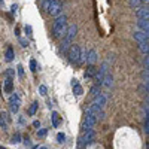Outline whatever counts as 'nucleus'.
<instances>
[{
	"label": "nucleus",
	"instance_id": "1",
	"mask_svg": "<svg viewBox=\"0 0 149 149\" xmlns=\"http://www.w3.org/2000/svg\"><path fill=\"white\" fill-rule=\"evenodd\" d=\"M76 33H78V26H76V24H72L70 27H67L66 34H64V39H63V43H61V52H63V54H67L69 48L72 46L73 39L76 37Z\"/></svg>",
	"mask_w": 149,
	"mask_h": 149
},
{
	"label": "nucleus",
	"instance_id": "2",
	"mask_svg": "<svg viewBox=\"0 0 149 149\" xmlns=\"http://www.w3.org/2000/svg\"><path fill=\"white\" fill-rule=\"evenodd\" d=\"M66 30H67V17H66V15L57 17V19H55V22H54V27H52L54 37L64 36V34H66Z\"/></svg>",
	"mask_w": 149,
	"mask_h": 149
},
{
	"label": "nucleus",
	"instance_id": "3",
	"mask_svg": "<svg viewBox=\"0 0 149 149\" xmlns=\"http://www.w3.org/2000/svg\"><path fill=\"white\" fill-rule=\"evenodd\" d=\"M79 57H81V48L78 45H72L67 51V58L72 64L79 66Z\"/></svg>",
	"mask_w": 149,
	"mask_h": 149
},
{
	"label": "nucleus",
	"instance_id": "4",
	"mask_svg": "<svg viewBox=\"0 0 149 149\" xmlns=\"http://www.w3.org/2000/svg\"><path fill=\"white\" fill-rule=\"evenodd\" d=\"M97 119H98V116L94 115V113H85V118H84V121H82V130L86 131V130L93 128V127L95 125Z\"/></svg>",
	"mask_w": 149,
	"mask_h": 149
},
{
	"label": "nucleus",
	"instance_id": "5",
	"mask_svg": "<svg viewBox=\"0 0 149 149\" xmlns=\"http://www.w3.org/2000/svg\"><path fill=\"white\" fill-rule=\"evenodd\" d=\"M48 14L51 15V17H60V15H63V3L60 2V0H54L52 5L49 6L48 9Z\"/></svg>",
	"mask_w": 149,
	"mask_h": 149
},
{
	"label": "nucleus",
	"instance_id": "6",
	"mask_svg": "<svg viewBox=\"0 0 149 149\" xmlns=\"http://www.w3.org/2000/svg\"><path fill=\"white\" fill-rule=\"evenodd\" d=\"M94 137H95V131H94L93 128H90V130L84 131V134L81 136V139L84 140L85 146H90V145L94 142Z\"/></svg>",
	"mask_w": 149,
	"mask_h": 149
},
{
	"label": "nucleus",
	"instance_id": "7",
	"mask_svg": "<svg viewBox=\"0 0 149 149\" xmlns=\"http://www.w3.org/2000/svg\"><path fill=\"white\" fill-rule=\"evenodd\" d=\"M97 51H95V49H90V51L88 52H86V58H85V61H86V63H88L90 66H94V63H95V61H97Z\"/></svg>",
	"mask_w": 149,
	"mask_h": 149
},
{
	"label": "nucleus",
	"instance_id": "8",
	"mask_svg": "<svg viewBox=\"0 0 149 149\" xmlns=\"http://www.w3.org/2000/svg\"><path fill=\"white\" fill-rule=\"evenodd\" d=\"M133 37L136 40H137L139 43H143V42H148V34L143 33V31H134L133 33Z\"/></svg>",
	"mask_w": 149,
	"mask_h": 149
},
{
	"label": "nucleus",
	"instance_id": "9",
	"mask_svg": "<svg viewBox=\"0 0 149 149\" xmlns=\"http://www.w3.org/2000/svg\"><path fill=\"white\" fill-rule=\"evenodd\" d=\"M102 85H104L107 90H110L112 86H113V76H112V73H106V76H104Z\"/></svg>",
	"mask_w": 149,
	"mask_h": 149
},
{
	"label": "nucleus",
	"instance_id": "10",
	"mask_svg": "<svg viewBox=\"0 0 149 149\" xmlns=\"http://www.w3.org/2000/svg\"><path fill=\"white\" fill-rule=\"evenodd\" d=\"M136 15H137L139 19H148V15H149L148 8H139L137 10H136Z\"/></svg>",
	"mask_w": 149,
	"mask_h": 149
},
{
	"label": "nucleus",
	"instance_id": "11",
	"mask_svg": "<svg viewBox=\"0 0 149 149\" xmlns=\"http://www.w3.org/2000/svg\"><path fill=\"white\" fill-rule=\"evenodd\" d=\"M14 58H15L14 49H12V46H8L6 48V52H5V60L8 61V63H10V61H14Z\"/></svg>",
	"mask_w": 149,
	"mask_h": 149
},
{
	"label": "nucleus",
	"instance_id": "12",
	"mask_svg": "<svg viewBox=\"0 0 149 149\" xmlns=\"http://www.w3.org/2000/svg\"><path fill=\"white\" fill-rule=\"evenodd\" d=\"M95 73H97L95 66H88V69H86V70H85V73H84V76H85V79H90V78L95 76Z\"/></svg>",
	"mask_w": 149,
	"mask_h": 149
},
{
	"label": "nucleus",
	"instance_id": "13",
	"mask_svg": "<svg viewBox=\"0 0 149 149\" xmlns=\"http://www.w3.org/2000/svg\"><path fill=\"white\" fill-rule=\"evenodd\" d=\"M3 90H5V93H12V90H14V81H12L10 78H6L5 79Z\"/></svg>",
	"mask_w": 149,
	"mask_h": 149
},
{
	"label": "nucleus",
	"instance_id": "14",
	"mask_svg": "<svg viewBox=\"0 0 149 149\" xmlns=\"http://www.w3.org/2000/svg\"><path fill=\"white\" fill-rule=\"evenodd\" d=\"M106 102H107V98H106L104 94H98L97 97H94V103H97L100 107H103L106 104Z\"/></svg>",
	"mask_w": 149,
	"mask_h": 149
},
{
	"label": "nucleus",
	"instance_id": "15",
	"mask_svg": "<svg viewBox=\"0 0 149 149\" xmlns=\"http://www.w3.org/2000/svg\"><path fill=\"white\" fill-rule=\"evenodd\" d=\"M137 27H139V29H142V31L148 34V31H149V24H148V19H139V21H137Z\"/></svg>",
	"mask_w": 149,
	"mask_h": 149
},
{
	"label": "nucleus",
	"instance_id": "16",
	"mask_svg": "<svg viewBox=\"0 0 149 149\" xmlns=\"http://www.w3.org/2000/svg\"><path fill=\"white\" fill-rule=\"evenodd\" d=\"M51 121H52V125L55 128L60 127V115L57 113V112H52V113H51Z\"/></svg>",
	"mask_w": 149,
	"mask_h": 149
},
{
	"label": "nucleus",
	"instance_id": "17",
	"mask_svg": "<svg viewBox=\"0 0 149 149\" xmlns=\"http://www.w3.org/2000/svg\"><path fill=\"white\" fill-rule=\"evenodd\" d=\"M37 107H39V104H37V102H34L30 107H29V112H27V113L30 115V116H33L34 113H36V110H37Z\"/></svg>",
	"mask_w": 149,
	"mask_h": 149
},
{
	"label": "nucleus",
	"instance_id": "18",
	"mask_svg": "<svg viewBox=\"0 0 149 149\" xmlns=\"http://www.w3.org/2000/svg\"><path fill=\"white\" fill-rule=\"evenodd\" d=\"M19 104H21V102H14V103H9V106H10V110L14 112V113H17V112L19 110Z\"/></svg>",
	"mask_w": 149,
	"mask_h": 149
},
{
	"label": "nucleus",
	"instance_id": "19",
	"mask_svg": "<svg viewBox=\"0 0 149 149\" xmlns=\"http://www.w3.org/2000/svg\"><path fill=\"white\" fill-rule=\"evenodd\" d=\"M52 2H54V0H42V8H43V10H45V12H48L49 6L52 5Z\"/></svg>",
	"mask_w": 149,
	"mask_h": 149
},
{
	"label": "nucleus",
	"instance_id": "20",
	"mask_svg": "<svg viewBox=\"0 0 149 149\" xmlns=\"http://www.w3.org/2000/svg\"><path fill=\"white\" fill-rule=\"evenodd\" d=\"M82 93H84V90H82L81 85H74L73 86V94L74 95H82Z\"/></svg>",
	"mask_w": 149,
	"mask_h": 149
},
{
	"label": "nucleus",
	"instance_id": "21",
	"mask_svg": "<svg viewBox=\"0 0 149 149\" xmlns=\"http://www.w3.org/2000/svg\"><path fill=\"white\" fill-rule=\"evenodd\" d=\"M139 49H140V51L145 54V55H148V42H143V43H139Z\"/></svg>",
	"mask_w": 149,
	"mask_h": 149
},
{
	"label": "nucleus",
	"instance_id": "22",
	"mask_svg": "<svg viewBox=\"0 0 149 149\" xmlns=\"http://www.w3.org/2000/svg\"><path fill=\"white\" fill-rule=\"evenodd\" d=\"M98 94H102V93H100V86L94 85L93 88H91V95H93V97H97Z\"/></svg>",
	"mask_w": 149,
	"mask_h": 149
},
{
	"label": "nucleus",
	"instance_id": "23",
	"mask_svg": "<svg viewBox=\"0 0 149 149\" xmlns=\"http://www.w3.org/2000/svg\"><path fill=\"white\" fill-rule=\"evenodd\" d=\"M86 52H88V51H86V49H84V51H82V49H81V57H79V66L84 63V61H85V58H86Z\"/></svg>",
	"mask_w": 149,
	"mask_h": 149
},
{
	"label": "nucleus",
	"instance_id": "24",
	"mask_svg": "<svg viewBox=\"0 0 149 149\" xmlns=\"http://www.w3.org/2000/svg\"><path fill=\"white\" fill-rule=\"evenodd\" d=\"M19 142H21V134H19V133H15V136L12 137V143H14V145H18Z\"/></svg>",
	"mask_w": 149,
	"mask_h": 149
},
{
	"label": "nucleus",
	"instance_id": "25",
	"mask_svg": "<svg viewBox=\"0 0 149 149\" xmlns=\"http://www.w3.org/2000/svg\"><path fill=\"white\" fill-rule=\"evenodd\" d=\"M30 70H31V72H37V63H36L34 58L30 60Z\"/></svg>",
	"mask_w": 149,
	"mask_h": 149
},
{
	"label": "nucleus",
	"instance_id": "26",
	"mask_svg": "<svg viewBox=\"0 0 149 149\" xmlns=\"http://www.w3.org/2000/svg\"><path fill=\"white\" fill-rule=\"evenodd\" d=\"M5 76H6V78H10V79H12V78L15 76V70H14V69H8V70L5 72Z\"/></svg>",
	"mask_w": 149,
	"mask_h": 149
},
{
	"label": "nucleus",
	"instance_id": "27",
	"mask_svg": "<svg viewBox=\"0 0 149 149\" xmlns=\"http://www.w3.org/2000/svg\"><path fill=\"white\" fill-rule=\"evenodd\" d=\"M64 140H66V134L64 133H58L57 134V142L58 143H64Z\"/></svg>",
	"mask_w": 149,
	"mask_h": 149
},
{
	"label": "nucleus",
	"instance_id": "28",
	"mask_svg": "<svg viewBox=\"0 0 149 149\" xmlns=\"http://www.w3.org/2000/svg\"><path fill=\"white\" fill-rule=\"evenodd\" d=\"M14 102H21V98H19V95L15 93V94H12L10 95V98H9V103H14Z\"/></svg>",
	"mask_w": 149,
	"mask_h": 149
},
{
	"label": "nucleus",
	"instance_id": "29",
	"mask_svg": "<svg viewBox=\"0 0 149 149\" xmlns=\"http://www.w3.org/2000/svg\"><path fill=\"white\" fill-rule=\"evenodd\" d=\"M46 134H48V128H42L37 131V137H45Z\"/></svg>",
	"mask_w": 149,
	"mask_h": 149
},
{
	"label": "nucleus",
	"instance_id": "30",
	"mask_svg": "<svg viewBox=\"0 0 149 149\" xmlns=\"http://www.w3.org/2000/svg\"><path fill=\"white\" fill-rule=\"evenodd\" d=\"M17 73H18V76H19V78H22V76H24V67H22L21 64H18V66H17Z\"/></svg>",
	"mask_w": 149,
	"mask_h": 149
},
{
	"label": "nucleus",
	"instance_id": "31",
	"mask_svg": "<svg viewBox=\"0 0 149 149\" xmlns=\"http://www.w3.org/2000/svg\"><path fill=\"white\" fill-rule=\"evenodd\" d=\"M24 31H26V34H27L29 37H31V34H33V29H31V26H26V27H24Z\"/></svg>",
	"mask_w": 149,
	"mask_h": 149
},
{
	"label": "nucleus",
	"instance_id": "32",
	"mask_svg": "<svg viewBox=\"0 0 149 149\" xmlns=\"http://www.w3.org/2000/svg\"><path fill=\"white\" fill-rule=\"evenodd\" d=\"M130 6L131 8H139L140 6V0H130Z\"/></svg>",
	"mask_w": 149,
	"mask_h": 149
},
{
	"label": "nucleus",
	"instance_id": "33",
	"mask_svg": "<svg viewBox=\"0 0 149 149\" xmlns=\"http://www.w3.org/2000/svg\"><path fill=\"white\" fill-rule=\"evenodd\" d=\"M0 119H3V121H6V122H9V121H10V118L8 116L6 112H2V113H0Z\"/></svg>",
	"mask_w": 149,
	"mask_h": 149
},
{
	"label": "nucleus",
	"instance_id": "34",
	"mask_svg": "<svg viewBox=\"0 0 149 149\" xmlns=\"http://www.w3.org/2000/svg\"><path fill=\"white\" fill-rule=\"evenodd\" d=\"M46 91H48V88H46L45 85H40V86H39V93H40L42 95H46Z\"/></svg>",
	"mask_w": 149,
	"mask_h": 149
},
{
	"label": "nucleus",
	"instance_id": "35",
	"mask_svg": "<svg viewBox=\"0 0 149 149\" xmlns=\"http://www.w3.org/2000/svg\"><path fill=\"white\" fill-rule=\"evenodd\" d=\"M0 127H2L5 131H8V122H6V121H3V119H0Z\"/></svg>",
	"mask_w": 149,
	"mask_h": 149
},
{
	"label": "nucleus",
	"instance_id": "36",
	"mask_svg": "<svg viewBox=\"0 0 149 149\" xmlns=\"http://www.w3.org/2000/svg\"><path fill=\"white\" fill-rule=\"evenodd\" d=\"M19 43H21L24 48H27V46H29V40H27V39H22V37H19Z\"/></svg>",
	"mask_w": 149,
	"mask_h": 149
},
{
	"label": "nucleus",
	"instance_id": "37",
	"mask_svg": "<svg viewBox=\"0 0 149 149\" xmlns=\"http://www.w3.org/2000/svg\"><path fill=\"white\" fill-rule=\"evenodd\" d=\"M143 131L145 133H148L149 131V124H148V118L145 119V122H143Z\"/></svg>",
	"mask_w": 149,
	"mask_h": 149
},
{
	"label": "nucleus",
	"instance_id": "38",
	"mask_svg": "<svg viewBox=\"0 0 149 149\" xmlns=\"http://www.w3.org/2000/svg\"><path fill=\"white\" fill-rule=\"evenodd\" d=\"M17 9H18V5H12V6H10V10H12V14H15V12H17Z\"/></svg>",
	"mask_w": 149,
	"mask_h": 149
},
{
	"label": "nucleus",
	"instance_id": "39",
	"mask_svg": "<svg viewBox=\"0 0 149 149\" xmlns=\"http://www.w3.org/2000/svg\"><path fill=\"white\" fill-rule=\"evenodd\" d=\"M33 127H34V128H39V127H40V122H39V121H34V122H33Z\"/></svg>",
	"mask_w": 149,
	"mask_h": 149
},
{
	"label": "nucleus",
	"instance_id": "40",
	"mask_svg": "<svg viewBox=\"0 0 149 149\" xmlns=\"http://www.w3.org/2000/svg\"><path fill=\"white\" fill-rule=\"evenodd\" d=\"M24 143H26V146H30V145H31V142H30V139H29V137L24 139Z\"/></svg>",
	"mask_w": 149,
	"mask_h": 149
},
{
	"label": "nucleus",
	"instance_id": "41",
	"mask_svg": "<svg viewBox=\"0 0 149 149\" xmlns=\"http://www.w3.org/2000/svg\"><path fill=\"white\" fill-rule=\"evenodd\" d=\"M74 85H79V82H78L76 79H73V81H72V86H74Z\"/></svg>",
	"mask_w": 149,
	"mask_h": 149
},
{
	"label": "nucleus",
	"instance_id": "42",
	"mask_svg": "<svg viewBox=\"0 0 149 149\" xmlns=\"http://www.w3.org/2000/svg\"><path fill=\"white\" fill-rule=\"evenodd\" d=\"M37 149H46V148L45 146H40V148H37Z\"/></svg>",
	"mask_w": 149,
	"mask_h": 149
},
{
	"label": "nucleus",
	"instance_id": "43",
	"mask_svg": "<svg viewBox=\"0 0 149 149\" xmlns=\"http://www.w3.org/2000/svg\"><path fill=\"white\" fill-rule=\"evenodd\" d=\"M37 148H39V146H34V148H31V149H37Z\"/></svg>",
	"mask_w": 149,
	"mask_h": 149
},
{
	"label": "nucleus",
	"instance_id": "44",
	"mask_svg": "<svg viewBox=\"0 0 149 149\" xmlns=\"http://www.w3.org/2000/svg\"><path fill=\"white\" fill-rule=\"evenodd\" d=\"M140 2H148V0H140Z\"/></svg>",
	"mask_w": 149,
	"mask_h": 149
},
{
	"label": "nucleus",
	"instance_id": "45",
	"mask_svg": "<svg viewBox=\"0 0 149 149\" xmlns=\"http://www.w3.org/2000/svg\"><path fill=\"white\" fill-rule=\"evenodd\" d=\"M0 149H5V148H3V146H0Z\"/></svg>",
	"mask_w": 149,
	"mask_h": 149
},
{
	"label": "nucleus",
	"instance_id": "46",
	"mask_svg": "<svg viewBox=\"0 0 149 149\" xmlns=\"http://www.w3.org/2000/svg\"><path fill=\"white\" fill-rule=\"evenodd\" d=\"M0 2H2V0H0Z\"/></svg>",
	"mask_w": 149,
	"mask_h": 149
},
{
	"label": "nucleus",
	"instance_id": "47",
	"mask_svg": "<svg viewBox=\"0 0 149 149\" xmlns=\"http://www.w3.org/2000/svg\"><path fill=\"white\" fill-rule=\"evenodd\" d=\"M40 2H42V0H40Z\"/></svg>",
	"mask_w": 149,
	"mask_h": 149
}]
</instances>
